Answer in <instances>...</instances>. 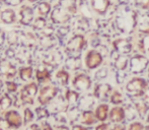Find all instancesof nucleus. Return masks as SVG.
Masks as SVG:
<instances>
[{
    "mask_svg": "<svg viewBox=\"0 0 149 130\" xmlns=\"http://www.w3.org/2000/svg\"><path fill=\"white\" fill-rule=\"evenodd\" d=\"M149 87L147 79L141 76H134L127 81L125 85V91L127 97L131 100L143 98Z\"/></svg>",
    "mask_w": 149,
    "mask_h": 130,
    "instance_id": "f257e3e1",
    "label": "nucleus"
},
{
    "mask_svg": "<svg viewBox=\"0 0 149 130\" xmlns=\"http://www.w3.org/2000/svg\"><path fill=\"white\" fill-rule=\"evenodd\" d=\"M87 45V41L82 34H76L68 40L65 51L68 56H80V53Z\"/></svg>",
    "mask_w": 149,
    "mask_h": 130,
    "instance_id": "f03ea898",
    "label": "nucleus"
},
{
    "mask_svg": "<svg viewBox=\"0 0 149 130\" xmlns=\"http://www.w3.org/2000/svg\"><path fill=\"white\" fill-rule=\"evenodd\" d=\"M137 16L133 11L129 13H124L123 15H119L116 20V27L121 33L130 34L133 32L135 28H137Z\"/></svg>",
    "mask_w": 149,
    "mask_h": 130,
    "instance_id": "7ed1b4c3",
    "label": "nucleus"
},
{
    "mask_svg": "<svg viewBox=\"0 0 149 130\" xmlns=\"http://www.w3.org/2000/svg\"><path fill=\"white\" fill-rule=\"evenodd\" d=\"M149 67V57L142 54H134L129 61V72L131 74L137 75L144 73Z\"/></svg>",
    "mask_w": 149,
    "mask_h": 130,
    "instance_id": "20e7f679",
    "label": "nucleus"
},
{
    "mask_svg": "<svg viewBox=\"0 0 149 130\" xmlns=\"http://www.w3.org/2000/svg\"><path fill=\"white\" fill-rule=\"evenodd\" d=\"M59 96V89L54 85H44L39 92V97L38 102L41 106H48L54 99Z\"/></svg>",
    "mask_w": 149,
    "mask_h": 130,
    "instance_id": "39448f33",
    "label": "nucleus"
},
{
    "mask_svg": "<svg viewBox=\"0 0 149 130\" xmlns=\"http://www.w3.org/2000/svg\"><path fill=\"white\" fill-rule=\"evenodd\" d=\"M104 63V56L97 49H90L86 52L84 57V64L88 70L100 68Z\"/></svg>",
    "mask_w": 149,
    "mask_h": 130,
    "instance_id": "423d86ee",
    "label": "nucleus"
},
{
    "mask_svg": "<svg viewBox=\"0 0 149 130\" xmlns=\"http://www.w3.org/2000/svg\"><path fill=\"white\" fill-rule=\"evenodd\" d=\"M72 87L78 93H80V92H88L92 87L91 77L84 72L76 73L72 79Z\"/></svg>",
    "mask_w": 149,
    "mask_h": 130,
    "instance_id": "0eeeda50",
    "label": "nucleus"
},
{
    "mask_svg": "<svg viewBox=\"0 0 149 130\" xmlns=\"http://www.w3.org/2000/svg\"><path fill=\"white\" fill-rule=\"evenodd\" d=\"M113 87L110 83L106 82H97L93 87L92 95L96 100H100V102L109 103L110 97L113 93Z\"/></svg>",
    "mask_w": 149,
    "mask_h": 130,
    "instance_id": "6e6552de",
    "label": "nucleus"
},
{
    "mask_svg": "<svg viewBox=\"0 0 149 130\" xmlns=\"http://www.w3.org/2000/svg\"><path fill=\"white\" fill-rule=\"evenodd\" d=\"M38 91L39 89H38V85L36 82H31L24 85L19 95V99L22 105H33L35 97L37 96Z\"/></svg>",
    "mask_w": 149,
    "mask_h": 130,
    "instance_id": "1a4fd4ad",
    "label": "nucleus"
},
{
    "mask_svg": "<svg viewBox=\"0 0 149 130\" xmlns=\"http://www.w3.org/2000/svg\"><path fill=\"white\" fill-rule=\"evenodd\" d=\"M113 48L121 55H129L134 50L133 42L127 38H119L113 42Z\"/></svg>",
    "mask_w": 149,
    "mask_h": 130,
    "instance_id": "9d476101",
    "label": "nucleus"
},
{
    "mask_svg": "<svg viewBox=\"0 0 149 130\" xmlns=\"http://www.w3.org/2000/svg\"><path fill=\"white\" fill-rule=\"evenodd\" d=\"M71 17H72V15L66 9L61 7L59 4L54 8V10L51 13L52 22L55 24H62V26H64L65 24L70 22Z\"/></svg>",
    "mask_w": 149,
    "mask_h": 130,
    "instance_id": "9b49d317",
    "label": "nucleus"
},
{
    "mask_svg": "<svg viewBox=\"0 0 149 130\" xmlns=\"http://www.w3.org/2000/svg\"><path fill=\"white\" fill-rule=\"evenodd\" d=\"M110 124H121L126 123V115L124 106H113L111 107L109 121ZM127 124V123H126Z\"/></svg>",
    "mask_w": 149,
    "mask_h": 130,
    "instance_id": "f8f14e48",
    "label": "nucleus"
},
{
    "mask_svg": "<svg viewBox=\"0 0 149 130\" xmlns=\"http://www.w3.org/2000/svg\"><path fill=\"white\" fill-rule=\"evenodd\" d=\"M4 118L12 129H19L24 125V118L16 110H9L5 112Z\"/></svg>",
    "mask_w": 149,
    "mask_h": 130,
    "instance_id": "ddd939ff",
    "label": "nucleus"
},
{
    "mask_svg": "<svg viewBox=\"0 0 149 130\" xmlns=\"http://www.w3.org/2000/svg\"><path fill=\"white\" fill-rule=\"evenodd\" d=\"M55 69V67L49 64L41 63L36 70V77L39 83H45L51 80V72Z\"/></svg>",
    "mask_w": 149,
    "mask_h": 130,
    "instance_id": "4468645a",
    "label": "nucleus"
},
{
    "mask_svg": "<svg viewBox=\"0 0 149 130\" xmlns=\"http://www.w3.org/2000/svg\"><path fill=\"white\" fill-rule=\"evenodd\" d=\"M0 74L5 76L7 79L13 78L16 75V67L10 60L2 58L0 60Z\"/></svg>",
    "mask_w": 149,
    "mask_h": 130,
    "instance_id": "2eb2a0df",
    "label": "nucleus"
},
{
    "mask_svg": "<svg viewBox=\"0 0 149 130\" xmlns=\"http://www.w3.org/2000/svg\"><path fill=\"white\" fill-rule=\"evenodd\" d=\"M111 106L109 103L100 102L96 107L94 108V114L97 119L98 123H104L109 121V114H110Z\"/></svg>",
    "mask_w": 149,
    "mask_h": 130,
    "instance_id": "dca6fc26",
    "label": "nucleus"
},
{
    "mask_svg": "<svg viewBox=\"0 0 149 130\" xmlns=\"http://www.w3.org/2000/svg\"><path fill=\"white\" fill-rule=\"evenodd\" d=\"M132 104L134 105L136 111H137L138 115H139L140 120L145 119V117L147 116L149 112V102L145 99V97L140 98V99H135V100H131Z\"/></svg>",
    "mask_w": 149,
    "mask_h": 130,
    "instance_id": "f3484780",
    "label": "nucleus"
},
{
    "mask_svg": "<svg viewBox=\"0 0 149 130\" xmlns=\"http://www.w3.org/2000/svg\"><path fill=\"white\" fill-rule=\"evenodd\" d=\"M78 123L81 125H84L86 127H90V128H93L96 124L98 123L97 119L95 117L93 110L89 111H83L80 113V116L78 119Z\"/></svg>",
    "mask_w": 149,
    "mask_h": 130,
    "instance_id": "a211bd4d",
    "label": "nucleus"
},
{
    "mask_svg": "<svg viewBox=\"0 0 149 130\" xmlns=\"http://www.w3.org/2000/svg\"><path fill=\"white\" fill-rule=\"evenodd\" d=\"M95 101L96 99L93 97L92 94H87L82 97H80V100L78 102V109L83 112V111H89V110H94L95 108Z\"/></svg>",
    "mask_w": 149,
    "mask_h": 130,
    "instance_id": "6ab92c4d",
    "label": "nucleus"
},
{
    "mask_svg": "<svg viewBox=\"0 0 149 130\" xmlns=\"http://www.w3.org/2000/svg\"><path fill=\"white\" fill-rule=\"evenodd\" d=\"M57 37L55 36H40L38 38L41 50H44V51L53 50L57 44Z\"/></svg>",
    "mask_w": 149,
    "mask_h": 130,
    "instance_id": "aec40b11",
    "label": "nucleus"
},
{
    "mask_svg": "<svg viewBox=\"0 0 149 130\" xmlns=\"http://www.w3.org/2000/svg\"><path fill=\"white\" fill-rule=\"evenodd\" d=\"M38 39L33 33L30 32H20V43L22 47H26L28 49H31L37 45Z\"/></svg>",
    "mask_w": 149,
    "mask_h": 130,
    "instance_id": "412c9836",
    "label": "nucleus"
},
{
    "mask_svg": "<svg viewBox=\"0 0 149 130\" xmlns=\"http://www.w3.org/2000/svg\"><path fill=\"white\" fill-rule=\"evenodd\" d=\"M20 24L24 26H31L33 22V16L35 12L33 9L30 6H24L20 9Z\"/></svg>",
    "mask_w": 149,
    "mask_h": 130,
    "instance_id": "4be33fe9",
    "label": "nucleus"
},
{
    "mask_svg": "<svg viewBox=\"0 0 149 130\" xmlns=\"http://www.w3.org/2000/svg\"><path fill=\"white\" fill-rule=\"evenodd\" d=\"M65 69L70 71H78L82 66V60L80 56H68L64 63Z\"/></svg>",
    "mask_w": 149,
    "mask_h": 130,
    "instance_id": "5701e85b",
    "label": "nucleus"
},
{
    "mask_svg": "<svg viewBox=\"0 0 149 130\" xmlns=\"http://www.w3.org/2000/svg\"><path fill=\"white\" fill-rule=\"evenodd\" d=\"M33 56H31V50L26 47L20 48L18 51H16V57L15 60L20 64H31Z\"/></svg>",
    "mask_w": 149,
    "mask_h": 130,
    "instance_id": "b1692460",
    "label": "nucleus"
},
{
    "mask_svg": "<svg viewBox=\"0 0 149 130\" xmlns=\"http://www.w3.org/2000/svg\"><path fill=\"white\" fill-rule=\"evenodd\" d=\"M124 109H125V115H126V123L133 122L135 120H139V115H138L137 111H136L134 105L132 104V102L126 103L124 105Z\"/></svg>",
    "mask_w": 149,
    "mask_h": 130,
    "instance_id": "393cba45",
    "label": "nucleus"
},
{
    "mask_svg": "<svg viewBox=\"0 0 149 130\" xmlns=\"http://www.w3.org/2000/svg\"><path fill=\"white\" fill-rule=\"evenodd\" d=\"M64 98L69 107H77L79 100H80V94L75 89H67L65 92Z\"/></svg>",
    "mask_w": 149,
    "mask_h": 130,
    "instance_id": "a878e982",
    "label": "nucleus"
},
{
    "mask_svg": "<svg viewBox=\"0 0 149 130\" xmlns=\"http://www.w3.org/2000/svg\"><path fill=\"white\" fill-rule=\"evenodd\" d=\"M109 104L113 106H124L126 104V98L118 89H114L109 100Z\"/></svg>",
    "mask_w": 149,
    "mask_h": 130,
    "instance_id": "bb28decb",
    "label": "nucleus"
},
{
    "mask_svg": "<svg viewBox=\"0 0 149 130\" xmlns=\"http://www.w3.org/2000/svg\"><path fill=\"white\" fill-rule=\"evenodd\" d=\"M137 50L139 53L142 55L149 56V35L148 36H143L141 37L137 42Z\"/></svg>",
    "mask_w": 149,
    "mask_h": 130,
    "instance_id": "cd10ccee",
    "label": "nucleus"
},
{
    "mask_svg": "<svg viewBox=\"0 0 149 130\" xmlns=\"http://www.w3.org/2000/svg\"><path fill=\"white\" fill-rule=\"evenodd\" d=\"M137 31L139 34L143 36L149 35V14H145V15L141 16L137 22Z\"/></svg>",
    "mask_w": 149,
    "mask_h": 130,
    "instance_id": "c85d7f7f",
    "label": "nucleus"
},
{
    "mask_svg": "<svg viewBox=\"0 0 149 130\" xmlns=\"http://www.w3.org/2000/svg\"><path fill=\"white\" fill-rule=\"evenodd\" d=\"M56 81L61 85V87H67L70 80V74H69L68 70L65 68L59 69L55 74Z\"/></svg>",
    "mask_w": 149,
    "mask_h": 130,
    "instance_id": "c756f323",
    "label": "nucleus"
},
{
    "mask_svg": "<svg viewBox=\"0 0 149 130\" xmlns=\"http://www.w3.org/2000/svg\"><path fill=\"white\" fill-rule=\"evenodd\" d=\"M92 8L95 10L97 13L104 14L108 10V7L110 5L109 0H92L91 1Z\"/></svg>",
    "mask_w": 149,
    "mask_h": 130,
    "instance_id": "7c9ffc66",
    "label": "nucleus"
},
{
    "mask_svg": "<svg viewBox=\"0 0 149 130\" xmlns=\"http://www.w3.org/2000/svg\"><path fill=\"white\" fill-rule=\"evenodd\" d=\"M6 42L11 48L17 47L20 42V33L17 31H10L6 34Z\"/></svg>",
    "mask_w": 149,
    "mask_h": 130,
    "instance_id": "2f4dec72",
    "label": "nucleus"
},
{
    "mask_svg": "<svg viewBox=\"0 0 149 130\" xmlns=\"http://www.w3.org/2000/svg\"><path fill=\"white\" fill-rule=\"evenodd\" d=\"M0 18H1L2 22L6 24H11L13 22H15L16 20V15L15 12H14L13 9L11 8H7V9L3 10L0 14Z\"/></svg>",
    "mask_w": 149,
    "mask_h": 130,
    "instance_id": "473e14b6",
    "label": "nucleus"
},
{
    "mask_svg": "<svg viewBox=\"0 0 149 130\" xmlns=\"http://www.w3.org/2000/svg\"><path fill=\"white\" fill-rule=\"evenodd\" d=\"M59 5L66 9L71 15L76 13L77 11V6H76V0H60Z\"/></svg>",
    "mask_w": 149,
    "mask_h": 130,
    "instance_id": "72a5a7b5",
    "label": "nucleus"
},
{
    "mask_svg": "<svg viewBox=\"0 0 149 130\" xmlns=\"http://www.w3.org/2000/svg\"><path fill=\"white\" fill-rule=\"evenodd\" d=\"M18 74H19V77L22 81H30L33 74V68L31 65L22 66L18 70Z\"/></svg>",
    "mask_w": 149,
    "mask_h": 130,
    "instance_id": "f704fd0d",
    "label": "nucleus"
},
{
    "mask_svg": "<svg viewBox=\"0 0 149 130\" xmlns=\"http://www.w3.org/2000/svg\"><path fill=\"white\" fill-rule=\"evenodd\" d=\"M35 114H36V116H37V118L39 121H45V120H47L49 117L52 116V114L49 111V109L45 106L37 107L36 110H35Z\"/></svg>",
    "mask_w": 149,
    "mask_h": 130,
    "instance_id": "c9c22d12",
    "label": "nucleus"
},
{
    "mask_svg": "<svg viewBox=\"0 0 149 130\" xmlns=\"http://www.w3.org/2000/svg\"><path fill=\"white\" fill-rule=\"evenodd\" d=\"M13 105V99L9 96L8 93H5L0 97V110L6 111Z\"/></svg>",
    "mask_w": 149,
    "mask_h": 130,
    "instance_id": "e433bc0d",
    "label": "nucleus"
},
{
    "mask_svg": "<svg viewBox=\"0 0 149 130\" xmlns=\"http://www.w3.org/2000/svg\"><path fill=\"white\" fill-rule=\"evenodd\" d=\"M36 10H37L38 14H39L40 16L45 17V16H47L48 14L50 13V11H51V5H50V3H48V2H46V1H41L36 6Z\"/></svg>",
    "mask_w": 149,
    "mask_h": 130,
    "instance_id": "4c0bfd02",
    "label": "nucleus"
},
{
    "mask_svg": "<svg viewBox=\"0 0 149 130\" xmlns=\"http://www.w3.org/2000/svg\"><path fill=\"white\" fill-rule=\"evenodd\" d=\"M47 26V20H46L45 17H42V16H39L38 18H36L33 22V29L35 31H38V32L43 31Z\"/></svg>",
    "mask_w": 149,
    "mask_h": 130,
    "instance_id": "58836bf2",
    "label": "nucleus"
},
{
    "mask_svg": "<svg viewBox=\"0 0 149 130\" xmlns=\"http://www.w3.org/2000/svg\"><path fill=\"white\" fill-rule=\"evenodd\" d=\"M36 114L33 112L31 108H26L24 111V126H28L33 123V121L35 120Z\"/></svg>",
    "mask_w": 149,
    "mask_h": 130,
    "instance_id": "ea45409f",
    "label": "nucleus"
},
{
    "mask_svg": "<svg viewBox=\"0 0 149 130\" xmlns=\"http://www.w3.org/2000/svg\"><path fill=\"white\" fill-rule=\"evenodd\" d=\"M145 122L143 120H135L127 124V130H144L145 129Z\"/></svg>",
    "mask_w": 149,
    "mask_h": 130,
    "instance_id": "a19ab883",
    "label": "nucleus"
},
{
    "mask_svg": "<svg viewBox=\"0 0 149 130\" xmlns=\"http://www.w3.org/2000/svg\"><path fill=\"white\" fill-rule=\"evenodd\" d=\"M109 75V69L108 67L106 66H102V67H100V68L96 70L95 74H94V77H95L96 80H104V79H106L107 77H108Z\"/></svg>",
    "mask_w": 149,
    "mask_h": 130,
    "instance_id": "79ce46f5",
    "label": "nucleus"
},
{
    "mask_svg": "<svg viewBox=\"0 0 149 130\" xmlns=\"http://www.w3.org/2000/svg\"><path fill=\"white\" fill-rule=\"evenodd\" d=\"M70 33V27L69 26H61L58 28V30L56 31V37L59 40H63L68 36V34Z\"/></svg>",
    "mask_w": 149,
    "mask_h": 130,
    "instance_id": "37998d69",
    "label": "nucleus"
},
{
    "mask_svg": "<svg viewBox=\"0 0 149 130\" xmlns=\"http://www.w3.org/2000/svg\"><path fill=\"white\" fill-rule=\"evenodd\" d=\"M76 28L77 30L81 31V32H87L89 29V24L84 17H82L76 22Z\"/></svg>",
    "mask_w": 149,
    "mask_h": 130,
    "instance_id": "c03bdc74",
    "label": "nucleus"
},
{
    "mask_svg": "<svg viewBox=\"0 0 149 130\" xmlns=\"http://www.w3.org/2000/svg\"><path fill=\"white\" fill-rule=\"evenodd\" d=\"M5 87H6V91H7L8 94H14L17 92L18 89V85L14 81L8 80L5 82Z\"/></svg>",
    "mask_w": 149,
    "mask_h": 130,
    "instance_id": "a18cd8bd",
    "label": "nucleus"
},
{
    "mask_svg": "<svg viewBox=\"0 0 149 130\" xmlns=\"http://www.w3.org/2000/svg\"><path fill=\"white\" fill-rule=\"evenodd\" d=\"M5 57L6 59L8 60H11V59H15L16 57V51L14 50V48H7V49L5 50Z\"/></svg>",
    "mask_w": 149,
    "mask_h": 130,
    "instance_id": "49530a36",
    "label": "nucleus"
},
{
    "mask_svg": "<svg viewBox=\"0 0 149 130\" xmlns=\"http://www.w3.org/2000/svg\"><path fill=\"white\" fill-rule=\"evenodd\" d=\"M126 77H127V73H125V71H117L116 73V80L119 85L123 83L126 80Z\"/></svg>",
    "mask_w": 149,
    "mask_h": 130,
    "instance_id": "de8ad7c7",
    "label": "nucleus"
},
{
    "mask_svg": "<svg viewBox=\"0 0 149 130\" xmlns=\"http://www.w3.org/2000/svg\"><path fill=\"white\" fill-rule=\"evenodd\" d=\"M110 127H111V124L109 122L97 123V124L93 127L92 130H110Z\"/></svg>",
    "mask_w": 149,
    "mask_h": 130,
    "instance_id": "09e8293b",
    "label": "nucleus"
},
{
    "mask_svg": "<svg viewBox=\"0 0 149 130\" xmlns=\"http://www.w3.org/2000/svg\"><path fill=\"white\" fill-rule=\"evenodd\" d=\"M136 4L142 9H149V0H136Z\"/></svg>",
    "mask_w": 149,
    "mask_h": 130,
    "instance_id": "8fccbe9b",
    "label": "nucleus"
},
{
    "mask_svg": "<svg viewBox=\"0 0 149 130\" xmlns=\"http://www.w3.org/2000/svg\"><path fill=\"white\" fill-rule=\"evenodd\" d=\"M9 129L11 128H10L7 121L5 120V118L0 116V130H9Z\"/></svg>",
    "mask_w": 149,
    "mask_h": 130,
    "instance_id": "3c124183",
    "label": "nucleus"
},
{
    "mask_svg": "<svg viewBox=\"0 0 149 130\" xmlns=\"http://www.w3.org/2000/svg\"><path fill=\"white\" fill-rule=\"evenodd\" d=\"M110 130H127V124L121 123V124H111Z\"/></svg>",
    "mask_w": 149,
    "mask_h": 130,
    "instance_id": "603ef678",
    "label": "nucleus"
},
{
    "mask_svg": "<svg viewBox=\"0 0 149 130\" xmlns=\"http://www.w3.org/2000/svg\"><path fill=\"white\" fill-rule=\"evenodd\" d=\"M93 128H90V127H86L84 125H81L79 123H75V124L71 125V130H92Z\"/></svg>",
    "mask_w": 149,
    "mask_h": 130,
    "instance_id": "864d4df0",
    "label": "nucleus"
},
{
    "mask_svg": "<svg viewBox=\"0 0 149 130\" xmlns=\"http://www.w3.org/2000/svg\"><path fill=\"white\" fill-rule=\"evenodd\" d=\"M40 126H41V130H54L53 125L50 124L47 120L42 121L41 124H40Z\"/></svg>",
    "mask_w": 149,
    "mask_h": 130,
    "instance_id": "5fc2aeb1",
    "label": "nucleus"
},
{
    "mask_svg": "<svg viewBox=\"0 0 149 130\" xmlns=\"http://www.w3.org/2000/svg\"><path fill=\"white\" fill-rule=\"evenodd\" d=\"M54 130H71L68 124H54Z\"/></svg>",
    "mask_w": 149,
    "mask_h": 130,
    "instance_id": "6e6d98bb",
    "label": "nucleus"
},
{
    "mask_svg": "<svg viewBox=\"0 0 149 130\" xmlns=\"http://www.w3.org/2000/svg\"><path fill=\"white\" fill-rule=\"evenodd\" d=\"M7 5H10V6H17L22 3L24 0H3Z\"/></svg>",
    "mask_w": 149,
    "mask_h": 130,
    "instance_id": "4d7b16f0",
    "label": "nucleus"
},
{
    "mask_svg": "<svg viewBox=\"0 0 149 130\" xmlns=\"http://www.w3.org/2000/svg\"><path fill=\"white\" fill-rule=\"evenodd\" d=\"M5 41H6V34L4 33V31H2L0 29V48L5 44Z\"/></svg>",
    "mask_w": 149,
    "mask_h": 130,
    "instance_id": "13d9d810",
    "label": "nucleus"
},
{
    "mask_svg": "<svg viewBox=\"0 0 149 130\" xmlns=\"http://www.w3.org/2000/svg\"><path fill=\"white\" fill-rule=\"evenodd\" d=\"M26 130H41V126L38 123H31V124L26 126Z\"/></svg>",
    "mask_w": 149,
    "mask_h": 130,
    "instance_id": "bf43d9fd",
    "label": "nucleus"
},
{
    "mask_svg": "<svg viewBox=\"0 0 149 130\" xmlns=\"http://www.w3.org/2000/svg\"><path fill=\"white\" fill-rule=\"evenodd\" d=\"M144 122H145V124H149V112H148L147 116L145 117V119H144Z\"/></svg>",
    "mask_w": 149,
    "mask_h": 130,
    "instance_id": "052dcab7",
    "label": "nucleus"
},
{
    "mask_svg": "<svg viewBox=\"0 0 149 130\" xmlns=\"http://www.w3.org/2000/svg\"><path fill=\"white\" fill-rule=\"evenodd\" d=\"M3 87H4V83L2 82V80H0V92L2 91V89H3Z\"/></svg>",
    "mask_w": 149,
    "mask_h": 130,
    "instance_id": "680f3d73",
    "label": "nucleus"
},
{
    "mask_svg": "<svg viewBox=\"0 0 149 130\" xmlns=\"http://www.w3.org/2000/svg\"><path fill=\"white\" fill-rule=\"evenodd\" d=\"M144 130H149V124L145 125V129H144Z\"/></svg>",
    "mask_w": 149,
    "mask_h": 130,
    "instance_id": "e2e57ef3",
    "label": "nucleus"
},
{
    "mask_svg": "<svg viewBox=\"0 0 149 130\" xmlns=\"http://www.w3.org/2000/svg\"><path fill=\"white\" fill-rule=\"evenodd\" d=\"M147 76H148V79H149V67H148V69H147Z\"/></svg>",
    "mask_w": 149,
    "mask_h": 130,
    "instance_id": "0e129e2a",
    "label": "nucleus"
},
{
    "mask_svg": "<svg viewBox=\"0 0 149 130\" xmlns=\"http://www.w3.org/2000/svg\"><path fill=\"white\" fill-rule=\"evenodd\" d=\"M30 2H36V1H38V0H29Z\"/></svg>",
    "mask_w": 149,
    "mask_h": 130,
    "instance_id": "69168bd1",
    "label": "nucleus"
},
{
    "mask_svg": "<svg viewBox=\"0 0 149 130\" xmlns=\"http://www.w3.org/2000/svg\"><path fill=\"white\" fill-rule=\"evenodd\" d=\"M1 59H2V58H1V57H0V60H1Z\"/></svg>",
    "mask_w": 149,
    "mask_h": 130,
    "instance_id": "338daca9",
    "label": "nucleus"
}]
</instances>
